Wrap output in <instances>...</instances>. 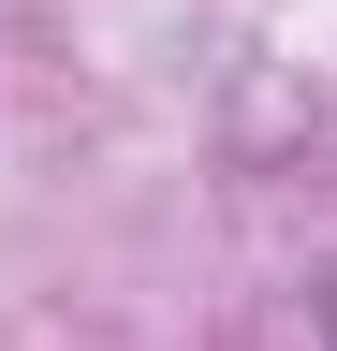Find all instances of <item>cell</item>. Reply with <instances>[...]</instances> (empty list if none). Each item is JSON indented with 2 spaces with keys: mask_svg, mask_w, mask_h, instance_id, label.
<instances>
[{
  "mask_svg": "<svg viewBox=\"0 0 337 351\" xmlns=\"http://www.w3.org/2000/svg\"><path fill=\"white\" fill-rule=\"evenodd\" d=\"M308 322H323V351H337V278H323V293H308Z\"/></svg>",
  "mask_w": 337,
  "mask_h": 351,
  "instance_id": "1",
  "label": "cell"
}]
</instances>
